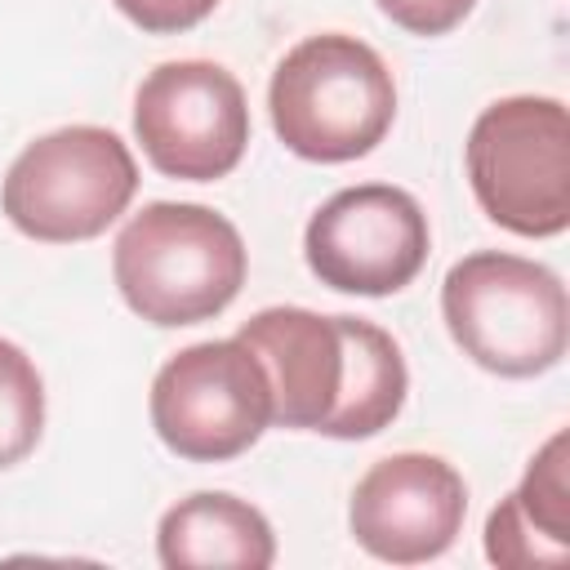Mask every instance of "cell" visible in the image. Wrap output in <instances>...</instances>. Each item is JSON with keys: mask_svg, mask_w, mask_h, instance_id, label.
<instances>
[{"mask_svg": "<svg viewBox=\"0 0 570 570\" xmlns=\"http://www.w3.org/2000/svg\"><path fill=\"white\" fill-rule=\"evenodd\" d=\"M374 4L410 36H445L472 13L476 0H374Z\"/></svg>", "mask_w": 570, "mask_h": 570, "instance_id": "obj_15", "label": "cell"}, {"mask_svg": "<svg viewBox=\"0 0 570 570\" xmlns=\"http://www.w3.org/2000/svg\"><path fill=\"white\" fill-rule=\"evenodd\" d=\"M116 9L151 36H178L205 22L218 9V0H116Z\"/></svg>", "mask_w": 570, "mask_h": 570, "instance_id": "obj_14", "label": "cell"}, {"mask_svg": "<svg viewBox=\"0 0 570 570\" xmlns=\"http://www.w3.org/2000/svg\"><path fill=\"white\" fill-rule=\"evenodd\" d=\"M267 111L276 138L316 165L370 156L396 120V80L356 36L321 31L298 40L272 71Z\"/></svg>", "mask_w": 570, "mask_h": 570, "instance_id": "obj_3", "label": "cell"}, {"mask_svg": "<svg viewBox=\"0 0 570 570\" xmlns=\"http://www.w3.org/2000/svg\"><path fill=\"white\" fill-rule=\"evenodd\" d=\"M570 432H552L521 485L485 521V557L503 570H557L570 561Z\"/></svg>", "mask_w": 570, "mask_h": 570, "instance_id": "obj_11", "label": "cell"}, {"mask_svg": "<svg viewBox=\"0 0 570 570\" xmlns=\"http://www.w3.org/2000/svg\"><path fill=\"white\" fill-rule=\"evenodd\" d=\"M432 249L428 214L405 187L361 183L334 191L303 232L307 267L338 294L383 298L405 289Z\"/></svg>", "mask_w": 570, "mask_h": 570, "instance_id": "obj_9", "label": "cell"}, {"mask_svg": "<svg viewBox=\"0 0 570 570\" xmlns=\"http://www.w3.org/2000/svg\"><path fill=\"white\" fill-rule=\"evenodd\" d=\"M134 151L102 125H67L18 151L4 174V218L45 245H76L102 236L134 200Z\"/></svg>", "mask_w": 570, "mask_h": 570, "instance_id": "obj_6", "label": "cell"}, {"mask_svg": "<svg viewBox=\"0 0 570 570\" xmlns=\"http://www.w3.org/2000/svg\"><path fill=\"white\" fill-rule=\"evenodd\" d=\"M468 517V485L463 476L419 450H401L379 459L352 490L347 525L356 543L392 566H419L441 557Z\"/></svg>", "mask_w": 570, "mask_h": 570, "instance_id": "obj_10", "label": "cell"}, {"mask_svg": "<svg viewBox=\"0 0 570 570\" xmlns=\"http://www.w3.org/2000/svg\"><path fill=\"white\" fill-rule=\"evenodd\" d=\"M441 316L459 352L499 379L548 374L570 343L561 276L503 249H476L445 272Z\"/></svg>", "mask_w": 570, "mask_h": 570, "instance_id": "obj_4", "label": "cell"}, {"mask_svg": "<svg viewBox=\"0 0 570 570\" xmlns=\"http://www.w3.org/2000/svg\"><path fill=\"white\" fill-rule=\"evenodd\" d=\"M45 432V383L31 356L0 338V472L22 463Z\"/></svg>", "mask_w": 570, "mask_h": 570, "instance_id": "obj_13", "label": "cell"}, {"mask_svg": "<svg viewBox=\"0 0 570 570\" xmlns=\"http://www.w3.org/2000/svg\"><path fill=\"white\" fill-rule=\"evenodd\" d=\"M134 134L165 178L214 183L245 156L249 102L240 80L218 62H160L134 94Z\"/></svg>", "mask_w": 570, "mask_h": 570, "instance_id": "obj_8", "label": "cell"}, {"mask_svg": "<svg viewBox=\"0 0 570 570\" xmlns=\"http://www.w3.org/2000/svg\"><path fill=\"white\" fill-rule=\"evenodd\" d=\"M236 338L267 374L276 428L361 441L392 428L405 405V356L396 338L365 316L263 307L236 330Z\"/></svg>", "mask_w": 570, "mask_h": 570, "instance_id": "obj_1", "label": "cell"}, {"mask_svg": "<svg viewBox=\"0 0 570 570\" xmlns=\"http://www.w3.org/2000/svg\"><path fill=\"white\" fill-rule=\"evenodd\" d=\"M156 552L160 566L169 570H209V566L267 570L276 561V534L254 503L227 490H200L178 499L160 517Z\"/></svg>", "mask_w": 570, "mask_h": 570, "instance_id": "obj_12", "label": "cell"}, {"mask_svg": "<svg viewBox=\"0 0 570 570\" xmlns=\"http://www.w3.org/2000/svg\"><path fill=\"white\" fill-rule=\"evenodd\" d=\"M272 423V387L240 338L174 352L151 383V428L178 459L227 463Z\"/></svg>", "mask_w": 570, "mask_h": 570, "instance_id": "obj_7", "label": "cell"}, {"mask_svg": "<svg viewBox=\"0 0 570 570\" xmlns=\"http://www.w3.org/2000/svg\"><path fill=\"white\" fill-rule=\"evenodd\" d=\"M116 289L160 330L200 325L232 307L245 285V240L209 205L151 200L116 236Z\"/></svg>", "mask_w": 570, "mask_h": 570, "instance_id": "obj_2", "label": "cell"}, {"mask_svg": "<svg viewBox=\"0 0 570 570\" xmlns=\"http://www.w3.org/2000/svg\"><path fill=\"white\" fill-rule=\"evenodd\" d=\"M468 183L490 223L543 240L570 227V116L557 98L490 102L468 134Z\"/></svg>", "mask_w": 570, "mask_h": 570, "instance_id": "obj_5", "label": "cell"}]
</instances>
